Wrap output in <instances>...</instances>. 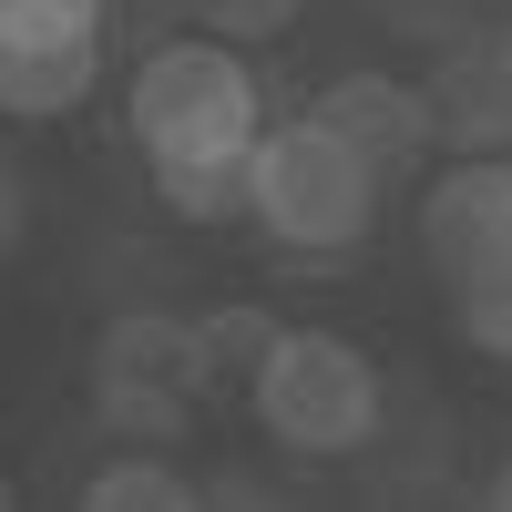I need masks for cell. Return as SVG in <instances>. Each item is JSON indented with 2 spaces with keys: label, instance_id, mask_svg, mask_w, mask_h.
<instances>
[{
  "label": "cell",
  "instance_id": "1",
  "mask_svg": "<svg viewBox=\"0 0 512 512\" xmlns=\"http://www.w3.org/2000/svg\"><path fill=\"white\" fill-rule=\"evenodd\" d=\"M123 134L154 164V195L195 226L246 216V154L267 134V93H256V62L226 31H185L154 41L134 62V93H123Z\"/></svg>",
  "mask_w": 512,
  "mask_h": 512
},
{
  "label": "cell",
  "instance_id": "2",
  "mask_svg": "<svg viewBox=\"0 0 512 512\" xmlns=\"http://www.w3.org/2000/svg\"><path fill=\"white\" fill-rule=\"evenodd\" d=\"M379 164L338 134L328 113H297V123H267L246 154V216L267 246L287 256H349L369 226H379Z\"/></svg>",
  "mask_w": 512,
  "mask_h": 512
},
{
  "label": "cell",
  "instance_id": "3",
  "mask_svg": "<svg viewBox=\"0 0 512 512\" xmlns=\"http://www.w3.org/2000/svg\"><path fill=\"white\" fill-rule=\"evenodd\" d=\"M246 400L267 420V441L297 461H338L379 431V359L338 328H277L267 359L246 369Z\"/></svg>",
  "mask_w": 512,
  "mask_h": 512
},
{
  "label": "cell",
  "instance_id": "4",
  "mask_svg": "<svg viewBox=\"0 0 512 512\" xmlns=\"http://www.w3.org/2000/svg\"><path fill=\"white\" fill-rule=\"evenodd\" d=\"M103 82V21L72 11H31V0H0V113L52 123Z\"/></svg>",
  "mask_w": 512,
  "mask_h": 512
},
{
  "label": "cell",
  "instance_id": "5",
  "mask_svg": "<svg viewBox=\"0 0 512 512\" xmlns=\"http://www.w3.org/2000/svg\"><path fill=\"white\" fill-rule=\"evenodd\" d=\"M205 379H216L205 328L175 308H123L93 349V390H113V400H195Z\"/></svg>",
  "mask_w": 512,
  "mask_h": 512
},
{
  "label": "cell",
  "instance_id": "6",
  "mask_svg": "<svg viewBox=\"0 0 512 512\" xmlns=\"http://www.w3.org/2000/svg\"><path fill=\"white\" fill-rule=\"evenodd\" d=\"M502 236H512V154H461L451 175L420 195V246H431L441 277H461Z\"/></svg>",
  "mask_w": 512,
  "mask_h": 512
},
{
  "label": "cell",
  "instance_id": "7",
  "mask_svg": "<svg viewBox=\"0 0 512 512\" xmlns=\"http://www.w3.org/2000/svg\"><path fill=\"white\" fill-rule=\"evenodd\" d=\"M420 93H431L441 144L512 154V31H482V41H461V52H441V72L420 82Z\"/></svg>",
  "mask_w": 512,
  "mask_h": 512
},
{
  "label": "cell",
  "instance_id": "8",
  "mask_svg": "<svg viewBox=\"0 0 512 512\" xmlns=\"http://www.w3.org/2000/svg\"><path fill=\"white\" fill-rule=\"evenodd\" d=\"M318 113L379 164V175H400V164H420V154L441 144L431 93H420V82H400V72H338L328 93H318Z\"/></svg>",
  "mask_w": 512,
  "mask_h": 512
},
{
  "label": "cell",
  "instance_id": "9",
  "mask_svg": "<svg viewBox=\"0 0 512 512\" xmlns=\"http://www.w3.org/2000/svg\"><path fill=\"white\" fill-rule=\"evenodd\" d=\"M451 318H461V338H472L482 359H512V236L451 277Z\"/></svg>",
  "mask_w": 512,
  "mask_h": 512
},
{
  "label": "cell",
  "instance_id": "10",
  "mask_svg": "<svg viewBox=\"0 0 512 512\" xmlns=\"http://www.w3.org/2000/svg\"><path fill=\"white\" fill-rule=\"evenodd\" d=\"M82 502H93V512H185V502H195V482L175 472V461L134 451V461H113V472L82 482Z\"/></svg>",
  "mask_w": 512,
  "mask_h": 512
},
{
  "label": "cell",
  "instance_id": "11",
  "mask_svg": "<svg viewBox=\"0 0 512 512\" xmlns=\"http://www.w3.org/2000/svg\"><path fill=\"white\" fill-rule=\"evenodd\" d=\"M195 328H205V359H216V379H226V369L246 379L256 359H267V338H277V318H256V308H216V318H195Z\"/></svg>",
  "mask_w": 512,
  "mask_h": 512
},
{
  "label": "cell",
  "instance_id": "12",
  "mask_svg": "<svg viewBox=\"0 0 512 512\" xmlns=\"http://www.w3.org/2000/svg\"><path fill=\"white\" fill-rule=\"evenodd\" d=\"M297 11H308V0H205V21H216L226 41H277Z\"/></svg>",
  "mask_w": 512,
  "mask_h": 512
},
{
  "label": "cell",
  "instance_id": "13",
  "mask_svg": "<svg viewBox=\"0 0 512 512\" xmlns=\"http://www.w3.org/2000/svg\"><path fill=\"white\" fill-rule=\"evenodd\" d=\"M31 11H72V21H103V0H31Z\"/></svg>",
  "mask_w": 512,
  "mask_h": 512
},
{
  "label": "cell",
  "instance_id": "14",
  "mask_svg": "<svg viewBox=\"0 0 512 512\" xmlns=\"http://www.w3.org/2000/svg\"><path fill=\"white\" fill-rule=\"evenodd\" d=\"M0 236H11V185H0Z\"/></svg>",
  "mask_w": 512,
  "mask_h": 512
},
{
  "label": "cell",
  "instance_id": "15",
  "mask_svg": "<svg viewBox=\"0 0 512 512\" xmlns=\"http://www.w3.org/2000/svg\"><path fill=\"white\" fill-rule=\"evenodd\" d=\"M0 502H11V472H0Z\"/></svg>",
  "mask_w": 512,
  "mask_h": 512
}]
</instances>
